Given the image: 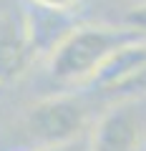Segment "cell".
I'll return each mask as SVG.
<instances>
[{"instance_id":"6","label":"cell","mask_w":146,"mask_h":151,"mask_svg":"<svg viewBox=\"0 0 146 151\" xmlns=\"http://www.w3.org/2000/svg\"><path fill=\"white\" fill-rule=\"evenodd\" d=\"M124 25L131 28V30H136V33H141V35H146V3H139L131 10H126Z\"/></svg>"},{"instance_id":"5","label":"cell","mask_w":146,"mask_h":151,"mask_svg":"<svg viewBox=\"0 0 146 151\" xmlns=\"http://www.w3.org/2000/svg\"><path fill=\"white\" fill-rule=\"evenodd\" d=\"M139 144V116L129 106H116L98 121L93 151H134Z\"/></svg>"},{"instance_id":"8","label":"cell","mask_w":146,"mask_h":151,"mask_svg":"<svg viewBox=\"0 0 146 151\" xmlns=\"http://www.w3.org/2000/svg\"><path fill=\"white\" fill-rule=\"evenodd\" d=\"M38 151H65L63 146H55V149H38Z\"/></svg>"},{"instance_id":"4","label":"cell","mask_w":146,"mask_h":151,"mask_svg":"<svg viewBox=\"0 0 146 151\" xmlns=\"http://www.w3.org/2000/svg\"><path fill=\"white\" fill-rule=\"evenodd\" d=\"M38 23L15 10L0 13V86L20 78L38 53Z\"/></svg>"},{"instance_id":"7","label":"cell","mask_w":146,"mask_h":151,"mask_svg":"<svg viewBox=\"0 0 146 151\" xmlns=\"http://www.w3.org/2000/svg\"><path fill=\"white\" fill-rule=\"evenodd\" d=\"M33 5L43 8V10H50V13H68L81 3V0H30Z\"/></svg>"},{"instance_id":"2","label":"cell","mask_w":146,"mask_h":151,"mask_svg":"<svg viewBox=\"0 0 146 151\" xmlns=\"http://www.w3.org/2000/svg\"><path fill=\"white\" fill-rule=\"evenodd\" d=\"M86 126V106L76 96H48L25 113V129L43 149L68 144Z\"/></svg>"},{"instance_id":"3","label":"cell","mask_w":146,"mask_h":151,"mask_svg":"<svg viewBox=\"0 0 146 151\" xmlns=\"http://www.w3.org/2000/svg\"><path fill=\"white\" fill-rule=\"evenodd\" d=\"M88 86L108 98L146 93V38L119 48L88 78Z\"/></svg>"},{"instance_id":"1","label":"cell","mask_w":146,"mask_h":151,"mask_svg":"<svg viewBox=\"0 0 146 151\" xmlns=\"http://www.w3.org/2000/svg\"><path fill=\"white\" fill-rule=\"evenodd\" d=\"M146 35L131 28H111V25H78L55 40L50 50V76L58 81H86L106 63L119 48Z\"/></svg>"}]
</instances>
